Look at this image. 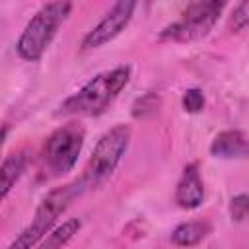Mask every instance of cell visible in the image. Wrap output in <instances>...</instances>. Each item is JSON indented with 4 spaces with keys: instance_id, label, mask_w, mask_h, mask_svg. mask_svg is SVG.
Here are the masks:
<instances>
[{
    "instance_id": "cell-10",
    "label": "cell",
    "mask_w": 249,
    "mask_h": 249,
    "mask_svg": "<svg viewBox=\"0 0 249 249\" xmlns=\"http://www.w3.org/2000/svg\"><path fill=\"white\" fill-rule=\"evenodd\" d=\"M25 163H27V156H25V152L10 154V156L2 161V167H0L2 198L8 196V193L12 191V187L16 185V181L21 177V173H23V169H25Z\"/></svg>"
},
{
    "instance_id": "cell-8",
    "label": "cell",
    "mask_w": 249,
    "mask_h": 249,
    "mask_svg": "<svg viewBox=\"0 0 249 249\" xmlns=\"http://www.w3.org/2000/svg\"><path fill=\"white\" fill-rule=\"evenodd\" d=\"M210 154L222 160H245L249 158V134L243 130H222L210 144Z\"/></svg>"
},
{
    "instance_id": "cell-6",
    "label": "cell",
    "mask_w": 249,
    "mask_h": 249,
    "mask_svg": "<svg viewBox=\"0 0 249 249\" xmlns=\"http://www.w3.org/2000/svg\"><path fill=\"white\" fill-rule=\"evenodd\" d=\"M224 8V2H193L185 8L181 14V19L171 23L161 31V39H171V41H195L204 35L214 27L218 21V16Z\"/></svg>"
},
{
    "instance_id": "cell-2",
    "label": "cell",
    "mask_w": 249,
    "mask_h": 249,
    "mask_svg": "<svg viewBox=\"0 0 249 249\" xmlns=\"http://www.w3.org/2000/svg\"><path fill=\"white\" fill-rule=\"evenodd\" d=\"M72 10L70 2H49L43 4L41 10L29 19V23L25 25V29L21 31L19 39H18V53L21 58L25 60H39L43 56V53L47 51V47L51 45V41L54 39L60 23L68 18Z\"/></svg>"
},
{
    "instance_id": "cell-13",
    "label": "cell",
    "mask_w": 249,
    "mask_h": 249,
    "mask_svg": "<svg viewBox=\"0 0 249 249\" xmlns=\"http://www.w3.org/2000/svg\"><path fill=\"white\" fill-rule=\"evenodd\" d=\"M204 107V95L198 88H191L183 93V109L187 113H198Z\"/></svg>"
},
{
    "instance_id": "cell-5",
    "label": "cell",
    "mask_w": 249,
    "mask_h": 249,
    "mask_svg": "<svg viewBox=\"0 0 249 249\" xmlns=\"http://www.w3.org/2000/svg\"><path fill=\"white\" fill-rule=\"evenodd\" d=\"M84 144V128L76 123H68L56 128L45 142L41 152V169L47 179L68 173L80 156Z\"/></svg>"
},
{
    "instance_id": "cell-3",
    "label": "cell",
    "mask_w": 249,
    "mask_h": 249,
    "mask_svg": "<svg viewBox=\"0 0 249 249\" xmlns=\"http://www.w3.org/2000/svg\"><path fill=\"white\" fill-rule=\"evenodd\" d=\"M128 140H130V128L126 124H117L99 138L84 173L76 181L82 191L99 185L115 171V167L119 165L121 158L128 148Z\"/></svg>"
},
{
    "instance_id": "cell-9",
    "label": "cell",
    "mask_w": 249,
    "mask_h": 249,
    "mask_svg": "<svg viewBox=\"0 0 249 249\" xmlns=\"http://www.w3.org/2000/svg\"><path fill=\"white\" fill-rule=\"evenodd\" d=\"M204 200V187H202V179L198 175V169L195 163H189L183 169L181 179L177 181L175 187V202L185 208V210H193L198 208Z\"/></svg>"
},
{
    "instance_id": "cell-11",
    "label": "cell",
    "mask_w": 249,
    "mask_h": 249,
    "mask_svg": "<svg viewBox=\"0 0 249 249\" xmlns=\"http://www.w3.org/2000/svg\"><path fill=\"white\" fill-rule=\"evenodd\" d=\"M210 231V226L206 222H183L179 224L173 233H171V241L179 247H193L196 243H200Z\"/></svg>"
},
{
    "instance_id": "cell-4",
    "label": "cell",
    "mask_w": 249,
    "mask_h": 249,
    "mask_svg": "<svg viewBox=\"0 0 249 249\" xmlns=\"http://www.w3.org/2000/svg\"><path fill=\"white\" fill-rule=\"evenodd\" d=\"M78 193H82L78 183H70V185L51 191L37 206L31 224L21 230V233L10 243L8 249H33L39 243V239H43V235L53 230L58 216L66 210V206Z\"/></svg>"
},
{
    "instance_id": "cell-1",
    "label": "cell",
    "mask_w": 249,
    "mask_h": 249,
    "mask_svg": "<svg viewBox=\"0 0 249 249\" xmlns=\"http://www.w3.org/2000/svg\"><path fill=\"white\" fill-rule=\"evenodd\" d=\"M128 78H130L128 66H119L109 72L97 74L60 105V113L82 115V117L103 113L111 105V101L121 93V89L128 84Z\"/></svg>"
},
{
    "instance_id": "cell-16",
    "label": "cell",
    "mask_w": 249,
    "mask_h": 249,
    "mask_svg": "<svg viewBox=\"0 0 249 249\" xmlns=\"http://www.w3.org/2000/svg\"><path fill=\"white\" fill-rule=\"evenodd\" d=\"M156 107H158V97L148 93V95L136 99V103H134V107H132V115L138 119V117H144V115L152 113Z\"/></svg>"
},
{
    "instance_id": "cell-12",
    "label": "cell",
    "mask_w": 249,
    "mask_h": 249,
    "mask_svg": "<svg viewBox=\"0 0 249 249\" xmlns=\"http://www.w3.org/2000/svg\"><path fill=\"white\" fill-rule=\"evenodd\" d=\"M80 228H82V222L78 218H70L64 224H60L56 230H53L37 249H64L66 243L78 233Z\"/></svg>"
},
{
    "instance_id": "cell-14",
    "label": "cell",
    "mask_w": 249,
    "mask_h": 249,
    "mask_svg": "<svg viewBox=\"0 0 249 249\" xmlns=\"http://www.w3.org/2000/svg\"><path fill=\"white\" fill-rule=\"evenodd\" d=\"M245 25H249V0L241 2V4L231 12V18H230V29H231V31H239V29H243Z\"/></svg>"
},
{
    "instance_id": "cell-7",
    "label": "cell",
    "mask_w": 249,
    "mask_h": 249,
    "mask_svg": "<svg viewBox=\"0 0 249 249\" xmlns=\"http://www.w3.org/2000/svg\"><path fill=\"white\" fill-rule=\"evenodd\" d=\"M134 8H136V2H132V0H121V2H117L107 12V16L84 37L82 49L84 51L97 49V47L109 43L111 39H115L128 25V21H130V18L134 14Z\"/></svg>"
},
{
    "instance_id": "cell-15",
    "label": "cell",
    "mask_w": 249,
    "mask_h": 249,
    "mask_svg": "<svg viewBox=\"0 0 249 249\" xmlns=\"http://www.w3.org/2000/svg\"><path fill=\"white\" fill-rule=\"evenodd\" d=\"M230 214L233 220L249 218V195H237L230 202Z\"/></svg>"
}]
</instances>
